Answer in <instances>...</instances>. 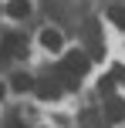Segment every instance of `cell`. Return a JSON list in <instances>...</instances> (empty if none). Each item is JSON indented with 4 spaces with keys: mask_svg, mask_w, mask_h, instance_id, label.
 <instances>
[{
    "mask_svg": "<svg viewBox=\"0 0 125 128\" xmlns=\"http://www.w3.org/2000/svg\"><path fill=\"white\" fill-rule=\"evenodd\" d=\"M61 64L81 78V74L88 71V64H91V54H85V51H78V47H74V51H68V54H64V61H61Z\"/></svg>",
    "mask_w": 125,
    "mask_h": 128,
    "instance_id": "6da1fadb",
    "label": "cell"
},
{
    "mask_svg": "<svg viewBox=\"0 0 125 128\" xmlns=\"http://www.w3.org/2000/svg\"><path fill=\"white\" fill-rule=\"evenodd\" d=\"M61 91H64V88L58 84V78H44V81H37V84H34V94H37L41 101H58V98H61Z\"/></svg>",
    "mask_w": 125,
    "mask_h": 128,
    "instance_id": "7a4b0ae2",
    "label": "cell"
},
{
    "mask_svg": "<svg viewBox=\"0 0 125 128\" xmlns=\"http://www.w3.org/2000/svg\"><path fill=\"white\" fill-rule=\"evenodd\" d=\"M88 47H91L88 54H91L95 61H98V58H105V44H101V37H98V24H95V20L88 24Z\"/></svg>",
    "mask_w": 125,
    "mask_h": 128,
    "instance_id": "3957f363",
    "label": "cell"
},
{
    "mask_svg": "<svg viewBox=\"0 0 125 128\" xmlns=\"http://www.w3.org/2000/svg\"><path fill=\"white\" fill-rule=\"evenodd\" d=\"M54 78H58V81H61V88H64V91H78V74H74V71H68L64 68V64H58V68H54Z\"/></svg>",
    "mask_w": 125,
    "mask_h": 128,
    "instance_id": "277c9868",
    "label": "cell"
},
{
    "mask_svg": "<svg viewBox=\"0 0 125 128\" xmlns=\"http://www.w3.org/2000/svg\"><path fill=\"white\" fill-rule=\"evenodd\" d=\"M4 44H7V51H10V58H24V54H27V40H24V34H7Z\"/></svg>",
    "mask_w": 125,
    "mask_h": 128,
    "instance_id": "5b68a950",
    "label": "cell"
},
{
    "mask_svg": "<svg viewBox=\"0 0 125 128\" xmlns=\"http://www.w3.org/2000/svg\"><path fill=\"white\" fill-rule=\"evenodd\" d=\"M105 118L108 122H125V101L122 98H108V104H105Z\"/></svg>",
    "mask_w": 125,
    "mask_h": 128,
    "instance_id": "8992f818",
    "label": "cell"
},
{
    "mask_svg": "<svg viewBox=\"0 0 125 128\" xmlns=\"http://www.w3.org/2000/svg\"><path fill=\"white\" fill-rule=\"evenodd\" d=\"M7 14H10L14 20H24L27 14H31V0H10V4H7Z\"/></svg>",
    "mask_w": 125,
    "mask_h": 128,
    "instance_id": "52a82bcc",
    "label": "cell"
},
{
    "mask_svg": "<svg viewBox=\"0 0 125 128\" xmlns=\"http://www.w3.org/2000/svg\"><path fill=\"white\" fill-rule=\"evenodd\" d=\"M41 44H44L47 51H61V30H54V27L41 30Z\"/></svg>",
    "mask_w": 125,
    "mask_h": 128,
    "instance_id": "ba28073f",
    "label": "cell"
},
{
    "mask_svg": "<svg viewBox=\"0 0 125 128\" xmlns=\"http://www.w3.org/2000/svg\"><path fill=\"white\" fill-rule=\"evenodd\" d=\"M81 125L85 128H105V115H98L95 108H88V111H81Z\"/></svg>",
    "mask_w": 125,
    "mask_h": 128,
    "instance_id": "9c48e42d",
    "label": "cell"
},
{
    "mask_svg": "<svg viewBox=\"0 0 125 128\" xmlns=\"http://www.w3.org/2000/svg\"><path fill=\"white\" fill-rule=\"evenodd\" d=\"M34 84H37V81H34L31 74H14V78H10V88H14V91H31Z\"/></svg>",
    "mask_w": 125,
    "mask_h": 128,
    "instance_id": "30bf717a",
    "label": "cell"
},
{
    "mask_svg": "<svg viewBox=\"0 0 125 128\" xmlns=\"http://www.w3.org/2000/svg\"><path fill=\"white\" fill-rule=\"evenodd\" d=\"M108 20H112L115 27H122V30H125V7H122V4L108 7Z\"/></svg>",
    "mask_w": 125,
    "mask_h": 128,
    "instance_id": "8fae6325",
    "label": "cell"
},
{
    "mask_svg": "<svg viewBox=\"0 0 125 128\" xmlns=\"http://www.w3.org/2000/svg\"><path fill=\"white\" fill-rule=\"evenodd\" d=\"M115 84H118V81H115L112 74H108V78H101V81H98V94H105V98H112V91H115Z\"/></svg>",
    "mask_w": 125,
    "mask_h": 128,
    "instance_id": "7c38bea8",
    "label": "cell"
},
{
    "mask_svg": "<svg viewBox=\"0 0 125 128\" xmlns=\"http://www.w3.org/2000/svg\"><path fill=\"white\" fill-rule=\"evenodd\" d=\"M112 78H115L118 84H125V68H122V64H115V68H112Z\"/></svg>",
    "mask_w": 125,
    "mask_h": 128,
    "instance_id": "4fadbf2b",
    "label": "cell"
},
{
    "mask_svg": "<svg viewBox=\"0 0 125 128\" xmlns=\"http://www.w3.org/2000/svg\"><path fill=\"white\" fill-rule=\"evenodd\" d=\"M7 61H10V51H7V44L0 40V68H7Z\"/></svg>",
    "mask_w": 125,
    "mask_h": 128,
    "instance_id": "5bb4252c",
    "label": "cell"
},
{
    "mask_svg": "<svg viewBox=\"0 0 125 128\" xmlns=\"http://www.w3.org/2000/svg\"><path fill=\"white\" fill-rule=\"evenodd\" d=\"M10 128H20V122H17V118H14V122H10Z\"/></svg>",
    "mask_w": 125,
    "mask_h": 128,
    "instance_id": "9a60e30c",
    "label": "cell"
},
{
    "mask_svg": "<svg viewBox=\"0 0 125 128\" xmlns=\"http://www.w3.org/2000/svg\"><path fill=\"white\" fill-rule=\"evenodd\" d=\"M4 94H7V88H4V84H0V98H4Z\"/></svg>",
    "mask_w": 125,
    "mask_h": 128,
    "instance_id": "2e32d148",
    "label": "cell"
}]
</instances>
